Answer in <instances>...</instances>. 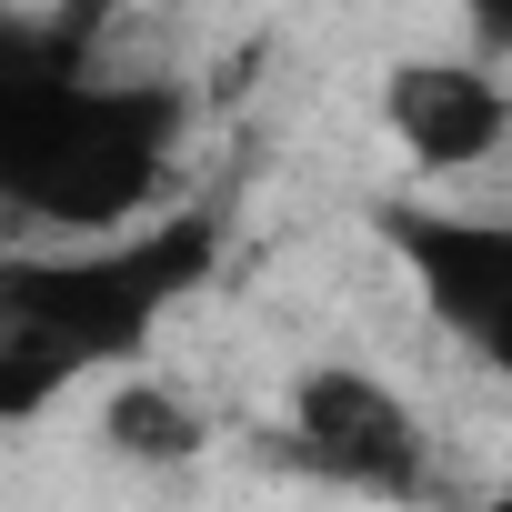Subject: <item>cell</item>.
Listing matches in <instances>:
<instances>
[{"label": "cell", "instance_id": "6da1fadb", "mask_svg": "<svg viewBox=\"0 0 512 512\" xmlns=\"http://www.w3.org/2000/svg\"><path fill=\"white\" fill-rule=\"evenodd\" d=\"M191 91L161 71H101L91 0L81 11H0V211L61 241L131 231L171 191Z\"/></svg>", "mask_w": 512, "mask_h": 512}, {"label": "cell", "instance_id": "7a4b0ae2", "mask_svg": "<svg viewBox=\"0 0 512 512\" xmlns=\"http://www.w3.org/2000/svg\"><path fill=\"white\" fill-rule=\"evenodd\" d=\"M231 251V221L211 201L151 211L101 241H41V251H0V432L41 422L81 382L141 372V352L171 332L191 292H211Z\"/></svg>", "mask_w": 512, "mask_h": 512}, {"label": "cell", "instance_id": "3957f363", "mask_svg": "<svg viewBox=\"0 0 512 512\" xmlns=\"http://www.w3.org/2000/svg\"><path fill=\"white\" fill-rule=\"evenodd\" d=\"M282 462L352 492V502H432L442 462L422 412L372 362H302L282 392Z\"/></svg>", "mask_w": 512, "mask_h": 512}, {"label": "cell", "instance_id": "277c9868", "mask_svg": "<svg viewBox=\"0 0 512 512\" xmlns=\"http://www.w3.org/2000/svg\"><path fill=\"white\" fill-rule=\"evenodd\" d=\"M382 251L422 292L432 332L472 352L492 382H512V211H452V201H382Z\"/></svg>", "mask_w": 512, "mask_h": 512}, {"label": "cell", "instance_id": "5b68a950", "mask_svg": "<svg viewBox=\"0 0 512 512\" xmlns=\"http://www.w3.org/2000/svg\"><path fill=\"white\" fill-rule=\"evenodd\" d=\"M372 111H382L392 151L422 181H462V171L512 151V91H502V71L482 51H412V61H392Z\"/></svg>", "mask_w": 512, "mask_h": 512}, {"label": "cell", "instance_id": "8992f818", "mask_svg": "<svg viewBox=\"0 0 512 512\" xmlns=\"http://www.w3.org/2000/svg\"><path fill=\"white\" fill-rule=\"evenodd\" d=\"M101 442H111L121 462H141V472H171V462L201 452V412H191L161 372H121L111 402H101Z\"/></svg>", "mask_w": 512, "mask_h": 512}, {"label": "cell", "instance_id": "52a82bcc", "mask_svg": "<svg viewBox=\"0 0 512 512\" xmlns=\"http://www.w3.org/2000/svg\"><path fill=\"white\" fill-rule=\"evenodd\" d=\"M452 11H462V31H472V51H482V61H502V51H512V0H452Z\"/></svg>", "mask_w": 512, "mask_h": 512}, {"label": "cell", "instance_id": "ba28073f", "mask_svg": "<svg viewBox=\"0 0 512 512\" xmlns=\"http://www.w3.org/2000/svg\"><path fill=\"white\" fill-rule=\"evenodd\" d=\"M452 512H512V492H502V502H452Z\"/></svg>", "mask_w": 512, "mask_h": 512}]
</instances>
